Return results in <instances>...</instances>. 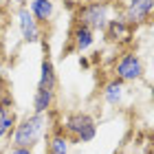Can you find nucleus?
<instances>
[{
	"label": "nucleus",
	"mask_w": 154,
	"mask_h": 154,
	"mask_svg": "<svg viewBox=\"0 0 154 154\" xmlns=\"http://www.w3.org/2000/svg\"><path fill=\"white\" fill-rule=\"evenodd\" d=\"M46 130V117L44 115H26L16 123L13 132L9 134L11 139V148H29L33 150V145H38Z\"/></svg>",
	"instance_id": "nucleus-1"
},
{
	"label": "nucleus",
	"mask_w": 154,
	"mask_h": 154,
	"mask_svg": "<svg viewBox=\"0 0 154 154\" xmlns=\"http://www.w3.org/2000/svg\"><path fill=\"white\" fill-rule=\"evenodd\" d=\"M62 132L68 139H75L79 143H90L97 137V123L86 112H71L62 121Z\"/></svg>",
	"instance_id": "nucleus-2"
},
{
	"label": "nucleus",
	"mask_w": 154,
	"mask_h": 154,
	"mask_svg": "<svg viewBox=\"0 0 154 154\" xmlns=\"http://www.w3.org/2000/svg\"><path fill=\"white\" fill-rule=\"evenodd\" d=\"M77 24L82 26H88L90 31H106L108 26V5L106 2H99V0H95V2H86L82 5L79 9H77Z\"/></svg>",
	"instance_id": "nucleus-3"
},
{
	"label": "nucleus",
	"mask_w": 154,
	"mask_h": 154,
	"mask_svg": "<svg viewBox=\"0 0 154 154\" xmlns=\"http://www.w3.org/2000/svg\"><path fill=\"white\" fill-rule=\"evenodd\" d=\"M115 75L117 79L125 82H139L143 77V62L134 51H125L115 64Z\"/></svg>",
	"instance_id": "nucleus-4"
},
{
	"label": "nucleus",
	"mask_w": 154,
	"mask_h": 154,
	"mask_svg": "<svg viewBox=\"0 0 154 154\" xmlns=\"http://www.w3.org/2000/svg\"><path fill=\"white\" fill-rule=\"evenodd\" d=\"M152 13H154V0H128L123 9V20L132 26H139L148 22Z\"/></svg>",
	"instance_id": "nucleus-5"
},
{
	"label": "nucleus",
	"mask_w": 154,
	"mask_h": 154,
	"mask_svg": "<svg viewBox=\"0 0 154 154\" xmlns=\"http://www.w3.org/2000/svg\"><path fill=\"white\" fill-rule=\"evenodd\" d=\"M16 123L18 117H16V108H13V97L9 90H2L0 93V141L11 134Z\"/></svg>",
	"instance_id": "nucleus-6"
},
{
	"label": "nucleus",
	"mask_w": 154,
	"mask_h": 154,
	"mask_svg": "<svg viewBox=\"0 0 154 154\" xmlns=\"http://www.w3.org/2000/svg\"><path fill=\"white\" fill-rule=\"evenodd\" d=\"M106 38L110 42H115L117 46H125V44H130V42H132V38H134V26L125 22L123 16L112 18V20H108Z\"/></svg>",
	"instance_id": "nucleus-7"
},
{
	"label": "nucleus",
	"mask_w": 154,
	"mask_h": 154,
	"mask_svg": "<svg viewBox=\"0 0 154 154\" xmlns=\"http://www.w3.org/2000/svg\"><path fill=\"white\" fill-rule=\"evenodd\" d=\"M18 26H20V33H22V40L29 42V44H35L42 38V31H40V24L38 20L31 16L29 7H18Z\"/></svg>",
	"instance_id": "nucleus-8"
},
{
	"label": "nucleus",
	"mask_w": 154,
	"mask_h": 154,
	"mask_svg": "<svg viewBox=\"0 0 154 154\" xmlns=\"http://www.w3.org/2000/svg\"><path fill=\"white\" fill-rule=\"evenodd\" d=\"M38 88L40 90H53L57 88V75H55V66L51 57H44L40 64V82H38Z\"/></svg>",
	"instance_id": "nucleus-9"
},
{
	"label": "nucleus",
	"mask_w": 154,
	"mask_h": 154,
	"mask_svg": "<svg viewBox=\"0 0 154 154\" xmlns=\"http://www.w3.org/2000/svg\"><path fill=\"white\" fill-rule=\"evenodd\" d=\"M29 11H31V16L38 20V24H46L48 20L53 18L55 0H31Z\"/></svg>",
	"instance_id": "nucleus-10"
},
{
	"label": "nucleus",
	"mask_w": 154,
	"mask_h": 154,
	"mask_svg": "<svg viewBox=\"0 0 154 154\" xmlns=\"http://www.w3.org/2000/svg\"><path fill=\"white\" fill-rule=\"evenodd\" d=\"M95 42V31H90L88 26H82V24H75L73 29V44H75V51H88Z\"/></svg>",
	"instance_id": "nucleus-11"
},
{
	"label": "nucleus",
	"mask_w": 154,
	"mask_h": 154,
	"mask_svg": "<svg viewBox=\"0 0 154 154\" xmlns=\"http://www.w3.org/2000/svg\"><path fill=\"white\" fill-rule=\"evenodd\" d=\"M55 103V93L53 90H35V95H33V112L35 115H46L48 110L53 108Z\"/></svg>",
	"instance_id": "nucleus-12"
},
{
	"label": "nucleus",
	"mask_w": 154,
	"mask_h": 154,
	"mask_svg": "<svg viewBox=\"0 0 154 154\" xmlns=\"http://www.w3.org/2000/svg\"><path fill=\"white\" fill-rule=\"evenodd\" d=\"M123 93H125V86L121 79H110L106 86H103V99H106V103H110V106H117V103H121L123 99Z\"/></svg>",
	"instance_id": "nucleus-13"
},
{
	"label": "nucleus",
	"mask_w": 154,
	"mask_h": 154,
	"mask_svg": "<svg viewBox=\"0 0 154 154\" xmlns=\"http://www.w3.org/2000/svg\"><path fill=\"white\" fill-rule=\"evenodd\" d=\"M68 150H71V139L62 130H57L48 139V154H68Z\"/></svg>",
	"instance_id": "nucleus-14"
},
{
	"label": "nucleus",
	"mask_w": 154,
	"mask_h": 154,
	"mask_svg": "<svg viewBox=\"0 0 154 154\" xmlns=\"http://www.w3.org/2000/svg\"><path fill=\"white\" fill-rule=\"evenodd\" d=\"M9 154H33V150H29V148H11Z\"/></svg>",
	"instance_id": "nucleus-15"
},
{
	"label": "nucleus",
	"mask_w": 154,
	"mask_h": 154,
	"mask_svg": "<svg viewBox=\"0 0 154 154\" xmlns=\"http://www.w3.org/2000/svg\"><path fill=\"white\" fill-rule=\"evenodd\" d=\"M13 5H18V7H26V0H11Z\"/></svg>",
	"instance_id": "nucleus-16"
},
{
	"label": "nucleus",
	"mask_w": 154,
	"mask_h": 154,
	"mask_svg": "<svg viewBox=\"0 0 154 154\" xmlns=\"http://www.w3.org/2000/svg\"><path fill=\"white\" fill-rule=\"evenodd\" d=\"M150 97H152V103H154V82H152V86H150Z\"/></svg>",
	"instance_id": "nucleus-17"
},
{
	"label": "nucleus",
	"mask_w": 154,
	"mask_h": 154,
	"mask_svg": "<svg viewBox=\"0 0 154 154\" xmlns=\"http://www.w3.org/2000/svg\"><path fill=\"white\" fill-rule=\"evenodd\" d=\"M152 66H154V53H152Z\"/></svg>",
	"instance_id": "nucleus-18"
},
{
	"label": "nucleus",
	"mask_w": 154,
	"mask_h": 154,
	"mask_svg": "<svg viewBox=\"0 0 154 154\" xmlns=\"http://www.w3.org/2000/svg\"><path fill=\"white\" fill-rule=\"evenodd\" d=\"M152 154H154V145H152Z\"/></svg>",
	"instance_id": "nucleus-19"
},
{
	"label": "nucleus",
	"mask_w": 154,
	"mask_h": 154,
	"mask_svg": "<svg viewBox=\"0 0 154 154\" xmlns=\"http://www.w3.org/2000/svg\"><path fill=\"white\" fill-rule=\"evenodd\" d=\"M46 154H48V152H46Z\"/></svg>",
	"instance_id": "nucleus-20"
}]
</instances>
